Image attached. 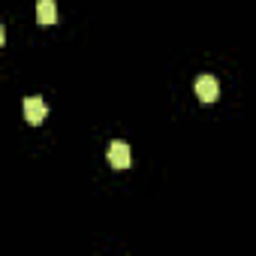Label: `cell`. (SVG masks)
Returning a JSON list of instances; mask_svg holds the SVG:
<instances>
[{
	"mask_svg": "<svg viewBox=\"0 0 256 256\" xmlns=\"http://www.w3.org/2000/svg\"><path fill=\"white\" fill-rule=\"evenodd\" d=\"M22 112H24L28 124H42L46 114H48V106L42 102V96H24L22 100Z\"/></svg>",
	"mask_w": 256,
	"mask_h": 256,
	"instance_id": "6da1fadb",
	"label": "cell"
},
{
	"mask_svg": "<svg viewBox=\"0 0 256 256\" xmlns=\"http://www.w3.org/2000/svg\"><path fill=\"white\" fill-rule=\"evenodd\" d=\"M193 88H196V96H199L202 102H214V100L220 96V82H217L214 76H199Z\"/></svg>",
	"mask_w": 256,
	"mask_h": 256,
	"instance_id": "7a4b0ae2",
	"label": "cell"
},
{
	"mask_svg": "<svg viewBox=\"0 0 256 256\" xmlns=\"http://www.w3.org/2000/svg\"><path fill=\"white\" fill-rule=\"evenodd\" d=\"M108 163L114 166V169H130V145L126 142H112L108 145Z\"/></svg>",
	"mask_w": 256,
	"mask_h": 256,
	"instance_id": "3957f363",
	"label": "cell"
},
{
	"mask_svg": "<svg viewBox=\"0 0 256 256\" xmlns=\"http://www.w3.org/2000/svg\"><path fill=\"white\" fill-rule=\"evenodd\" d=\"M36 22H40V24H54V22H58V6H54V0H40V4H36Z\"/></svg>",
	"mask_w": 256,
	"mask_h": 256,
	"instance_id": "277c9868",
	"label": "cell"
}]
</instances>
